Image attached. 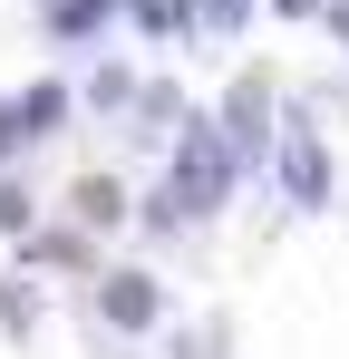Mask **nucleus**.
<instances>
[{
	"mask_svg": "<svg viewBox=\"0 0 349 359\" xmlns=\"http://www.w3.org/2000/svg\"><path fill=\"white\" fill-rule=\"evenodd\" d=\"M233 175H242V156H233V136L214 117H184V136H174V165H165V184L146 194V224L156 233H174V224H204L214 204L233 194Z\"/></svg>",
	"mask_w": 349,
	"mask_h": 359,
	"instance_id": "nucleus-1",
	"label": "nucleus"
},
{
	"mask_svg": "<svg viewBox=\"0 0 349 359\" xmlns=\"http://www.w3.org/2000/svg\"><path fill=\"white\" fill-rule=\"evenodd\" d=\"M272 175H282V204H291V214H320V204H330V146H320L310 117H282V136H272Z\"/></svg>",
	"mask_w": 349,
	"mask_h": 359,
	"instance_id": "nucleus-2",
	"label": "nucleus"
},
{
	"mask_svg": "<svg viewBox=\"0 0 349 359\" xmlns=\"http://www.w3.org/2000/svg\"><path fill=\"white\" fill-rule=\"evenodd\" d=\"M97 320L126 330V340L156 330V320H165V282H156V272H97Z\"/></svg>",
	"mask_w": 349,
	"mask_h": 359,
	"instance_id": "nucleus-3",
	"label": "nucleus"
},
{
	"mask_svg": "<svg viewBox=\"0 0 349 359\" xmlns=\"http://www.w3.org/2000/svg\"><path fill=\"white\" fill-rule=\"evenodd\" d=\"M262 117H272V97H262V78H242V88L224 97V136H233V156H242V165H262V156H272V136H282V126H262Z\"/></svg>",
	"mask_w": 349,
	"mask_h": 359,
	"instance_id": "nucleus-4",
	"label": "nucleus"
},
{
	"mask_svg": "<svg viewBox=\"0 0 349 359\" xmlns=\"http://www.w3.org/2000/svg\"><path fill=\"white\" fill-rule=\"evenodd\" d=\"M68 117H78V88H68V78H29V88H20V126H29V146L58 136Z\"/></svg>",
	"mask_w": 349,
	"mask_h": 359,
	"instance_id": "nucleus-5",
	"label": "nucleus"
},
{
	"mask_svg": "<svg viewBox=\"0 0 349 359\" xmlns=\"http://www.w3.org/2000/svg\"><path fill=\"white\" fill-rule=\"evenodd\" d=\"M126 0H49V39L58 49H88V39H107V20Z\"/></svg>",
	"mask_w": 349,
	"mask_h": 359,
	"instance_id": "nucleus-6",
	"label": "nucleus"
},
{
	"mask_svg": "<svg viewBox=\"0 0 349 359\" xmlns=\"http://www.w3.org/2000/svg\"><path fill=\"white\" fill-rule=\"evenodd\" d=\"M126 20H136L146 39H194L204 10H194V0H126Z\"/></svg>",
	"mask_w": 349,
	"mask_h": 359,
	"instance_id": "nucleus-7",
	"label": "nucleus"
},
{
	"mask_svg": "<svg viewBox=\"0 0 349 359\" xmlns=\"http://www.w3.org/2000/svg\"><path fill=\"white\" fill-rule=\"evenodd\" d=\"M68 204H78V224H88V233H107V224H126V194H116L107 175H88L78 194H68Z\"/></svg>",
	"mask_w": 349,
	"mask_h": 359,
	"instance_id": "nucleus-8",
	"label": "nucleus"
},
{
	"mask_svg": "<svg viewBox=\"0 0 349 359\" xmlns=\"http://www.w3.org/2000/svg\"><path fill=\"white\" fill-rule=\"evenodd\" d=\"M29 224H39V204H29V184H20V175H0V233L20 243Z\"/></svg>",
	"mask_w": 349,
	"mask_h": 359,
	"instance_id": "nucleus-9",
	"label": "nucleus"
},
{
	"mask_svg": "<svg viewBox=\"0 0 349 359\" xmlns=\"http://www.w3.org/2000/svg\"><path fill=\"white\" fill-rule=\"evenodd\" d=\"M78 97H88V107H126V97H136V78H126V68H97Z\"/></svg>",
	"mask_w": 349,
	"mask_h": 359,
	"instance_id": "nucleus-10",
	"label": "nucleus"
},
{
	"mask_svg": "<svg viewBox=\"0 0 349 359\" xmlns=\"http://www.w3.org/2000/svg\"><path fill=\"white\" fill-rule=\"evenodd\" d=\"M29 320H39V301L20 292V282H0V330H20V340H29Z\"/></svg>",
	"mask_w": 349,
	"mask_h": 359,
	"instance_id": "nucleus-11",
	"label": "nucleus"
},
{
	"mask_svg": "<svg viewBox=\"0 0 349 359\" xmlns=\"http://www.w3.org/2000/svg\"><path fill=\"white\" fill-rule=\"evenodd\" d=\"M10 146H29V126H20V97H0V156Z\"/></svg>",
	"mask_w": 349,
	"mask_h": 359,
	"instance_id": "nucleus-12",
	"label": "nucleus"
},
{
	"mask_svg": "<svg viewBox=\"0 0 349 359\" xmlns=\"http://www.w3.org/2000/svg\"><path fill=\"white\" fill-rule=\"evenodd\" d=\"M272 10H282V20H310V10H330V0H272Z\"/></svg>",
	"mask_w": 349,
	"mask_h": 359,
	"instance_id": "nucleus-13",
	"label": "nucleus"
},
{
	"mask_svg": "<svg viewBox=\"0 0 349 359\" xmlns=\"http://www.w3.org/2000/svg\"><path fill=\"white\" fill-rule=\"evenodd\" d=\"M204 20H214V29H233V20H242V0H214V10H204Z\"/></svg>",
	"mask_w": 349,
	"mask_h": 359,
	"instance_id": "nucleus-14",
	"label": "nucleus"
},
{
	"mask_svg": "<svg viewBox=\"0 0 349 359\" xmlns=\"http://www.w3.org/2000/svg\"><path fill=\"white\" fill-rule=\"evenodd\" d=\"M330 29H340V49H349V0H330Z\"/></svg>",
	"mask_w": 349,
	"mask_h": 359,
	"instance_id": "nucleus-15",
	"label": "nucleus"
}]
</instances>
